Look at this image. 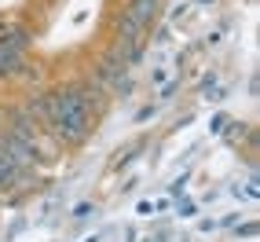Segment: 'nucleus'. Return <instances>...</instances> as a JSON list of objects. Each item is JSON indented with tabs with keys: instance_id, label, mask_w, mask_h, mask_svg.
I'll use <instances>...</instances> for the list:
<instances>
[{
	"instance_id": "5",
	"label": "nucleus",
	"mask_w": 260,
	"mask_h": 242,
	"mask_svg": "<svg viewBox=\"0 0 260 242\" xmlns=\"http://www.w3.org/2000/svg\"><path fill=\"white\" fill-rule=\"evenodd\" d=\"M0 41H4L8 48H15V51H22V55H26V48L33 44V29L22 26V22H8V29H4V37H0Z\"/></svg>"
},
{
	"instance_id": "8",
	"label": "nucleus",
	"mask_w": 260,
	"mask_h": 242,
	"mask_svg": "<svg viewBox=\"0 0 260 242\" xmlns=\"http://www.w3.org/2000/svg\"><path fill=\"white\" fill-rule=\"evenodd\" d=\"M0 202H4V195H0Z\"/></svg>"
},
{
	"instance_id": "7",
	"label": "nucleus",
	"mask_w": 260,
	"mask_h": 242,
	"mask_svg": "<svg viewBox=\"0 0 260 242\" xmlns=\"http://www.w3.org/2000/svg\"><path fill=\"white\" fill-rule=\"evenodd\" d=\"M81 242H99V238H95V235H88V238H81Z\"/></svg>"
},
{
	"instance_id": "4",
	"label": "nucleus",
	"mask_w": 260,
	"mask_h": 242,
	"mask_svg": "<svg viewBox=\"0 0 260 242\" xmlns=\"http://www.w3.org/2000/svg\"><path fill=\"white\" fill-rule=\"evenodd\" d=\"M125 11H128V15H132V19L140 22L143 29H147L154 19H158V11H161V0H128V4H125Z\"/></svg>"
},
{
	"instance_id": "3",
	"label": "nucleus",
	"mask_w": 260,
	"mask_h": 242,
	"mask_svg": "<svg viewBox=\"0 0 260 242\" xmlns=\"http://www.w3.org/2000/svg\"><path fill=\"white\" fill-rule=\"evenodd\" d=\"M22 74H26V55L0 41V81H15V77H22Z\"/></svg>"
},
{
	"instance_id": "1",
	"label": "nucleus",
	"mask_w": 260,
	"mask_h": 242,
	"mask_svg": "<svg viewBox=\"0 0 260 242\" xmlns=\"http://www.w3.org/2000/svg\"><path fill=\"white\" fill-rule=\"evenodd\" d=\"M51 103H55V114H51V136L62 147H77L92 136V110L88 103L81 99L77 84H59L51 88Z\"/></svg>"
},
{
	"instance_id": "6",
	"label": "nucleus",
	"mask_w": 260,
	"mask_h": 242,
	"mask_svg": "<svg viewBox=\"0 0 260 242\" xmlns=\"http://www.w3.org/2000/svg\"><path fill=\"white\" fill-rule=\"evenodd\" d=\"M88 213H92V205H88V202H84V205H77V209H74V217H77V220H84Z\"/></svg>"
},
{
	"instance_id": "2",
	"label": "nucleus",
	"mask_w": 260,
	"mask_h": 242,
	"mask_svg": "<svg viewBox=\"0 0 260 242\" xmlns=\"http://www.w3.org/2000/svg\"><path fill=\"white\" fill-rule=\"evenodd\" d=\"M29 176H33V169L22 165V162H15L8 154V147L0 143V195H15L19 187L29 184Z\"/></svg>"
}]
</instances>
